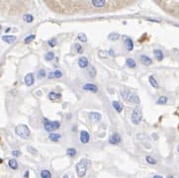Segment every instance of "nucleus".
Masks as SVG:
<instances>
[{
	"mask_svg": "<svg viewBox=\"0 0 179 178\" xmlns=\"http://www.w3.org/2000/svg\"><path fill=\"white\" fill-rule=\"evenodd\" d=\"M91 162H90L89 159L87 158H83L79 160L77 162V164L75 166V169H76V173H77L78 177H84L85 174H86L87 171V168L89 167Z\"/></svg>",
	"mask_w": 179,
	"mask_h": 178,
	"instance_id": "obj_1",
	"label": "nucleus"
},
{
	"mask_svg": "<svg viewBox=\"0 0 179 178\" xmlns=\"http://www.w3.org/2000/svg\"><path fill=\"white\" fill-rule=\"evenodd\" d=\"M120 93H121V96H122L127 102L133 103V104H139V102H141L139 96L137 95L136 93H134V92H131L127 89H123V90H121Z\"/></svg>",
	"mask_w": 179,
	"mask_h": 178,
	"instance_id": "obj_2",
	"label": "nucleus"
},
{
	"mask_svg": "<svg viewBox=\"0 0 179 178\" xmlns=\"http://www.w3.org/2000/svg\"><path fill=\"white\" fill-rule=\"evenodd\" d=\"M15 133L17 136H19L20 138H24V140H27L29 138V137L31 136V132H30V129L28 128V126L26 125H18L15 128Z\"/></svg>",
	"mask_w": 179,
	"mask_h": 178,
	"instance_id": "obj_3",
	"label": "nucleus"
},
{
	"mask_svg": "<svg viewBox=\"0 0 179 178\" xmlns=\"http://www.w3.org/2000/svg\"><path fill=\"white\" fill-rule=\"evenodd\" d=\"M131 120H132V123H133L134 125H139V123H141V120H143V112H141V108L137 107L136 109L133 111Z\"/></svg>",
	"mask_w": 179,
	"mask_h": 178,
	"instance_id": "obj_4",
	"label": "nucleus"
},
{
	"mask_svg": "<svg viewBox=\"0 0 179 178\" xmlns=\"http://www.w3.org/2000/svg\"><path fill=\"white\" fill-rule=\"evenodd\" d=\"M44 126H45V130L46 132H51L52 133L53 131H55V130H57V129L59 128V126H60V124H59V122H57V121H53V122H50V121H48L46 119H44Z\"/></svg>",
	"mask_w": 179,
	"mask_h": 178,
	"instance_id": "obj_5",
	"label": "nucleus"
},
{
	"mask_svg": "<svg viewBox=\"0 0 179 178\" xmlns=\"http://www.w3.org/2000/svg\"><path fill=\"white\" fill-rule=\"evenodd\" d=\"M79 138H80V142L82 143V144H88V143H89V140H90V136H89V134H88V132L81 131Z\"/></svg>",
	"mask_w": 179,
	"mask_h": 178,
	"instance_id": "obj_6",
	"label": "nucleus"
},
{
	"mask_svg": "<svg viewBox=\"0 0 179 178\" xmlns=\"http://www.w3.org/2000/svg\"><path fill=\"white\" fill-rule=\"evenodd\" d=\"M120 142H121V136L117 133L113 134L110 137V138H109V143L111 145H118Z\"/></svg>",
	"mask_w": 179,
	"mask_h": 178,
	"instance_id": "obj_7",
	"label": "nucleus"
},
{
	"mask_svg": "<svg viewBox=\"0 0 179 178\" xmlns=\"http://www.w3.org/2000/svg\"><path fill=\"white\" fill-rule=\"evenodd\" d=\"M82 88L84 89L85 91H91L93 93H96V92L98 91V87L95 84H92V83H87V84L83 85Z\"/></svg>",
	"mask_w": 179,
	"mask_h": 178,
	"instance_id": "obj_8",
	"label": "nucleus"
},
{
	"mask_svg": "<svg viewBox=\"0 0 179 178\" xmlns=\"http://www.w3.org/2000/svg\"><path fill=\"white\" fill-rule=\"evenodd\" d=\"M24 81H25V84H26L27 86H32V85L34 84V81H35L33 73H28V74L25 76Z\"/></svg>",
	"mask_w": 179,
	"mask_h": 178,
	"instance_id": "obj_9",
	"label": "nucleus"
},
{
	"mask_svg": "<svg viewBox=\"0 0 179 178\" xmlns=\"http://www.w3.org/2000/svg\"><path fill=\"white\" fill-rule=\"evenodd\" d=\"M141 62L143 64V65L150 66V65H152V59H150V57H148V55H141Z\"/></svg>",
	"mask_w": 179,
	"mask_h": 178,
	"instance_id": "obj_10",
	"label": "nucleus"
},
{
	"mask_svg": "<svg viewBox=\"0 0 179 178\" xmlns=\"http://www.w3.org/2000/svg\"><path fill=\"white\" fill-rule=\"evenodd\" d=\"M89 118L90 120H92L93 122H97V121H100L101 120V114L100 113H97V112H91L89 114Z\"/></svg>",
	"mask_w": 179,
	"mask_h": 178,
	"instance_id": "obj_11",
	"label": "nucleus"
},
{
	"mask_svg": "<svg viewBox=\"0 0 179 178\" xmlns=\"http://www.w3.org/2000/svg\"><path fill=\"white\" fill-rule=\"evenodd\" d=\"M16 37L15 36H9V35H5V36L2 37V41H4L7 44H13L16 41Z\"/></svg>",
	"mask_w": 179,
	"mask_h": 178,
	"instance_id": "obj_12",
	"label": "nucleus"
},
{
	"mask_svg": "<svg viewBox=\"0 0 179 178\" xmlns=\"http://www.w3.org/2000/svg\"><path fill=\"white\" fill-rule=\"evenodd\" d=\"M88 59H86V57H80L79 59H78V65H79V68H85L86 66H88Z\"/></svg>",
	"mask_w": 179,
	"mask_h": 178,
	"instance_id": "obj_13",
	"label": "nucleus"
},
{
	"mask_svg": "<svg viewBox=\"0 0 179 178\" xmlns=\"http://www.w3.org/2000/svg\"><path fill=\"white\" fill-rule=\"evenodd\" d=\"M92 5L96 8H100V7H104L106 5V1L104 0H92L91 1Z\"/></svg>",
	"mask_w": 179,
	"mask_h": 178,
	"instance_id": "obj_14",
	"label": "nucleus"
},
{
	"mask_svg": "<svg viewBox=\"0 0 179 178\" xmlns=\"http://www.w3.org/2000/svg\"><path fill=\"white\" fill-rule=\"evenodd\" d=\"M153 54H154L155 59H156L159 61H161L162 59H163L164 55H163V53H162L161 50H153Z\"/></svg>",
	"mask_w": 179,
	"mask_h": 178,
	"instance_id": "obj_15",
	"label": "nucleus"
},
{
	"mask_svg": "<svg viewBox=\"0 0 179 178\" xmlns=\"http://www.w3.org/2000/svg\"><path fill=\"white\" fill-rule=\"evenodd\" d=\"M125 47H126L127 50H129V52L133 50V48H134L133 41H132L131 39H126V40H125Z\"/></svg>",
	"mask_w": 179,
	"mask_h": 178,
	"instance_id": "obj_16",
	"label": "nucleus"
},
{
	"mask_svg": "<svg viewBox=\"0 0 179 178\" xmlns=\"http://www.w3.org/2000/svg\"><path fill=\"white\" fill-rule=\"evenodd\" d=\"M49 138H50L52 142H55V143H57V142H59V140L61 138V136L59 135V134H53V133H51L50 134V136H49Z\"/></svg>",
	"mask_w": 179,
	"mask_h": 178,
	"instance_id": "obj_17",
	"label": "nucleus"
},
{
	"mask_svg": "<svg viewBox=\"0 0 179 178\" xmlns=\"http://www.w3.org/2000/svg\"><path fill=\"white\" fill-rule=\"evenodd\" d=\"M112 105H113L114 109L117 111L118 113H121V112H122V111H123V106H122V104H121L120 102H118V101H113Z\"/></svg>",
	"mask_w": 179,
	"mask_h": 178,
	"instance_id": "obj_18",
	"label": "nucleus"
},
{
	"mask_svg": "<svg viewBox=\"0 0 179 178\" xmlns=\"http://www.w3.org/2000/svg\"><path fill=\"white\" fill-rule=\"evenodd\" d=\"M148 80H150V85H152L153 88H159V82L156 81V79L154 78V76L150 75V77H148Z\"/></svg>",
	"mask_w": 179,
	"mask_h": 178,
	"instance_id": "obj_19",
	"label": "nucleus"
},
{
	"mask_svg": "<svg viewBox=\"0 0 179 178\" xmlns=\"http://www.w3.org/2000/svg\"><path fill=\"white\" fill-rule=\"evenodd\" d=\"M8 165L10 166L12 169H14V170L18 168V162H17V160H16V159H14V158L10 159V160L8 161Z\"/></svg>",
	"mask_w": 179,
	"mask_h": 178,
	"instance_id": "obj_20",
	"label": "nucleus"
},
{
	"mask_svg": "<svg viewBox=\"0 0 179 178\" xmlns=\"http://www.w3.org/2000/svg\"><path fill=\"white\" fill-rule=\"evenodd\" d=\"M167 101H168V99H167L166 96H160L159 98L157 99L156 104H159V105H164V104L167 103Z\"/></svg>",
	"mask_w": 179,
	"mask_h": 178,
	"instance_id": "obj_21",
	"label": "nucleus"
},
{
	"mask_svg": "<svg viewBox=\"0 0 179 178\" xmlns=\"http://www.w3.org/2000/svg\"><path fill=\"white\" fill-rule=\"evenodd\" d=\"M126 64L130 68H136V65H137L136 61H135L133 59H128L126 61Z\"/></svg>",
	"mask_w": 179,
	"mask_h": 178,
	"instance_id": "obj_22",
	"label": "nucleus"
},
{
	"mask_svg": "<svg viewBox=\"0 0 179 178\" xmlns=\"http://www.w3.org/2000/svg\"><path fill=\"white\" fill-rule=\"evenodd\" d=\"M41 177L42 178H52V173H51L49 170H42L41 171Z\"/></svg>",
	"mask_w": 179,
	"mask_h": 178,
	"instance_id": "obj_23",
	"label": "nucleus"
},
{
	"mask_svg": "<svg viewBox=\"0 0 179 178\" xmlns=\"http://www.w3.org/2000/svg\"><path fill=\"white\" fill-rule=\"evenodd\" d=\"M53 59H55V54H53V52L46 53V55H45V59L46 61H53Z\"/></svg>",
	"mask_w": 179,
	"mask_h": 178,
	"instance_id": "obj_24",
	"label": "nucleus"
},
{
	"mask_svg": "<svg viewBox=\"0 0 179 178\" xmlns=\"http://www.w3.org/2000/svg\"><path fill=\"white\" fill-rule=\"evenodd\" d=\"M23 19H24L25 22H27V23H31V22H33L34 17L31 15V14H25V15L23 16Z\"/></svg>",
	"mask_w": 179,
	"mask_h": 178,
	"instance_id": "obj_25",
	"label": "nucleus"
},
{
	"mask_svg": "<svg viewBox=\"0 0 179 178\" xmlns=\"http://www.w3.org/2000/svg\"><path fill=\"white\" fill-rule=\"evenodd\" d=\"M66 154L68 156H70V158H74V156L76 155V149H72V147H70V149H68L66 151Z\"/></svg>",
	"mask_w": 179,
	"mask_h": 178,
	"instance_id": "obj_26",
	"label": "nucleus"
},
{
	"mask_svg": "<svg viewBox=\"0 0 179 178\" xmlns=\"http://www.w3.org/2000/svg\"><path fill=\"white\" fill-rule=\"evenodd\" d=\"M119 38H120V35L117 34V33H111V34L108 36V39H109L110 41H117Z\"/></svg>",
	"mask_w": 179,
	"mask_h": 178,
	"instance_id": "obj_27",
	"label": "nucleus"
},
{
	"mask_svg": "<svg viewBox=\"0 0 179 178\" xmlns=\"http://www.w3.org/2000/svg\"><path fill=\"white\" fill-rule=\"evenodd\" d=\"M146 162L148 163V164H152V165H154V164H156V159H154L152 158V156H146Z\"/></svg>",
	"mask_w": 179,
	"mask_h": 178,
	"instance_id": "obj_28",
	"label": "nucleus"
},
{
	"mask_svg": "<svg viewBox=\"0 0 179 178\" xmlns=\"http://www.w3.org/2000/svg\"><path fill=\"white\" fill-rule=\"evenodd\" d=\"M60 97V94H57L55 93V92H51L50 94H49V98L51 99V100H55V99H59Z\"/></svg>",
	"mask_w": 179,
	"mask_h": 178,
	"instance_id": "obj_29",
	"label": "nucleus"
},
{
	"mask_svg": "<svg viewBox=\"0 0 179 178\" xmlns=\"http://www.w3.org/2000/svg\"><path fill=\"white\" fill-rule=\"evenodd\" d=\"M35 39H36V36H35V35H30V36L25 38L24 42H25V44H29V43H31L32 41H34Z\"/></svg>",
	"mask_w": 179,
	"mask_h": 178,
	"instance_id": "obj_30",
	"label": "nucleus"
},
{
	"mask_svg": "<svg viewBox=\"0 0 179 178\" xmlns=\"http://www.w3.org/2000/svg\"><path fill=\"white\" fill-rule=\"evenodd\" d=\"M89 75L91 76V77H95L96 76V68H94V66H92V65H90V68H89Z\"/></svg>",
	"mask_w": 179,
	"mask_h": 178,
	"instance_id": "obj_31",
	"label": "nucleus"
},
{
	"mask_svg": "<svg viewBox=\"0 0 179 178\" xmlns=\"http://www.w3.org/2000/svg\"><path fill=\"white\" fill-rule=\"evenodd\" d=\"M78 39H79L80 41H82L83 43H86V42H87V37H86V35H85L84 33H79V34H78Z\"/></svg>",
	"mask_w": 179,
	"mask_h": 178,
	"instance_id": "obj_32",
	"label": "nucleus"
},
{
	"mask_svg": "<svg viewBox=\"0 0 179 178\" xmlns=\"http://www.w3.org/2000/svg\"><path fill=\"white\" fill-rule=\"evenodd\" d=\"M74 48H75L76 52H77L78 54H82L83 53V48H82V46L79 45V44H75V45H74Z\"/></svg>",
	"mask_w": 179,
	"mask_h": 178,
	"instance_id": "obj_33",
	"label": "nucleus"
},
{
	"mask_svg": "<svg viewBox=\"0 0 179 178\" xmlns=\"http://www.w3.org/2000/svg\"><path fill=\"white\" fill-rule=\"evenodd\" d=\"M46 76V70L45 69H40L38 72V78L39 79H42Z\"/></svg>",
	"mask_w": 179,
	"mask_h": 178,
	"instance_id": "obj_34",
	"label": "nucleus"
},
{
	"mask_svg": "<svg viewBox=\"0 0 179 178\" xmlns=\"http://www.w3.org/2000/svg\"><path fill=\"white\" fill-rule=\"evenodd\" d=\"M53 73V77L55 78H60L62 76V73L60 70H55Z\"/></svg>",
	"mask_w": 179,
	"mask_h": 178,
	"instance_id": "obj_35",
	"label": "nucleus"
},
{
	"mask_svg": "<svg viewBox=\"0 0 179 178\" xmlns=\"http://www.w3.org/2000/svg\"><path fill=\"white\" fill-rule=\"evenodd\" d=\"M27 149H28V151L31 152L32 154H37V151H36V149H33V147H28Z\"/></svg>",
	"mask_w": 179,
	"mask_h": 178,
	"instance_id": "obj_36",
	"label": "nucleus"
},
{
	"mask_svg": "<svg viewBox=\"0 0 179 178\" xmlns=\"http://www.w3.org/2000/svg\"><path fill=\"white\" fill-rule=\"evenodd\" d=\"M55 44H57V41H55V39H53V40H51L49 42V45L51 46V47H55Z\"/></svg>",
	"mask_w": 179,
	"mask_h": 178,
	"instance_id": "obj_37",
	"label": "nucleus"
},
{
	"mask_svg": "<svg viewBox=\"0 0 179 178\" xmlns=\"http://www.w3.org/2000/svg\"><path fill=\"white\" fill-rule=\"evenodd\" d=\"M12 154L14 156H19L20 154H21V152L19 151H12Z\"/></svg>",
	"mask_w": 179,
	"mask_h": 178,
	"instance_id": "obj_38",
	"label": "nucleus"
},
{
	"mask_svg": "<svg viewBox=\"0 0 179 178\" xmlns=\"http://www.w3.org/2000/svg\"><path fill=\"white\" fill-rule=\"evenodd\" d=\"M99 55H101V57H107V54L104 55V53L102 52V50H101V52H99Z\"/></svg>",
	"mask_w": 179,
	"mask_h": 178,
	"instance_id": "obj_39",
	"label": "nucleus"
},
{
	"mask_svg": "<svg viewBox=\"0 0 179 178\" xmlns=\"http://www.w3.org/2000/svg\"><path fill=\"white\" fill-rule=\"evenodd\" d=\"M48 77L50 78V79H52V78H55V77H53V72H51L50 74L48 75Z\"/></svg>",
	"mask_w": 179,
	"mask_h": 178,
	"instance_id": "obj_40",
	"label": "nucleus"
},
{
	"mask_svg": "<svg viewBox=\"0 0 179 178\" xmlns=\"http://www.w3.org/2000/svg\"><path fill=\"white\" fill-rule=\"evenodd\" d=\"M24 177H25V178H28V177H29V171H26V172H25Z\"/></svg>",
	"mask_w": 179,
	"mask_h": 178,
	"instance_id": "obj_41",
	"label": "nucleus"
},
{
	"mask_svg": "<svg viewBox=\"0 0 179 178\" xmlns=\"http://www.w3.org/2000/svg\"><path fill=\"white\" fill-rule=\"evenodd\" d=\"M153 178H163V177H162L161 175H154Z\"/></svg>",
	"mask_w": 179,
	"mask_h": 178,
	"instance_id": "obj_42",
	"label": "nucleus"
},
{
	"mask_svg": "<svg viewBox=\"0 0 179 178\" xmlns=\"http://www.w3.org/2000/svg\"><path fill=\"white\" fill-rule=\"evenodd\" d=\"M62 178H69V176H68V175H64V176L62 177Z\"/></svg>",
	"mask_w": 179,
	"mask_h": 178,
	"instance_id": "obj_43",
	"label": "nucleus"
},
{
	"mask_svg": "<svg viewBox=\"0 0 179 178\" xmlns=\"http://www.w3.org/2000/svg\"><path fill=\"white\" fill-rule=\"evenodd\" d=\"M1 30H2V26L0 25V33H1Z\"/></svg>",
	"mask_w": 179,
	"mask_h": 178,
	"instance_id": "obj_44",
	"label": "nucleus"
},
{
	"mask_svg": "<svg viewBox=\"0 0 179 178\" xmlns=\"http://www.w3.org/2000/svg\"><path fill=\"white\" fill-rule=\"evenodd\" d=\"M177 151H178V152H179V145H178V147H177Z\"/></svg>",
	"mask_w": 179,
	"mask_h": 178,
	"instance_id": "obj_45",
	"label": "nucleus"
},
{
	"mask_svg": "<svg viewBox=\"0 0 179 178\" xmlns=\"http://www.w3.org/2000/svg\"><path fill=\"white\" fill-rule=\"evenodd\" d=\"M0 162H2V160H1V158H0Z\"/></svg>",
	"mask_w": 179,
	"mask_h": 178,
	"instance_id": "obj_46",
	"label": "nucleus"
}]
</instances>
